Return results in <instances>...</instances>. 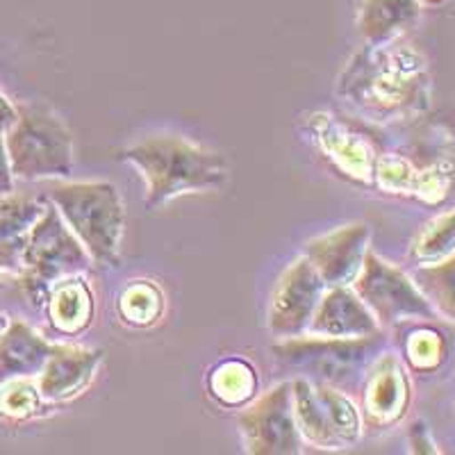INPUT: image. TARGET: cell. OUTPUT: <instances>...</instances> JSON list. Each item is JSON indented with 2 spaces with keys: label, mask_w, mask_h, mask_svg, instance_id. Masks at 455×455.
<instances>
[{
  "label": "cell",
  "mask_w": 455,
  "mask_h": 455,
  "mask_svg": "<svg viewBox=\"0 0 455 455\" xmlns=\"http://www.w3.org/2000/svg\"><path fill=\"white\" fill-rule=\"evenodd\" d=\"M46 205L23 194H0V271L21 274L32 226Z\"/></svg>",
  "instance_id": "cell-17"
},
{
  "label": "cell",
  "mask_w": 455,
  "mask_h": 455,
  "mask_svg": "<svg viewBox=\"0 0 455 455\" xmlns=\"http://www.w3.org/2000/svg\"><path fill=\"white\" fill-rule=\"evenodd\" d=\"M89 253L73 235L60 210L46 205L44 214L32 226L23 253L21 287L35 306H46L48 291L57 280L83 275L89 269Z\"/></svg>",
  "instance_id": "cell-4"
},
{
  "label": "cell",
  "mask_w": 455,
  "mask_h": 455,
  "mask_svg": "<svg viewBox=\"0 0 455 455\" xmlns=\"http://www.w3.org/2000/svg\"><path fill=\"white\" fill-rule=\"evenodd\" d=\"M307 132L341 176L360 185H373L376 162L383 150L363 128L331 112H312L307 116Z\"/></svg>",
  "instance_id": "cell-10"
},
{
  "label": "cell",
  "mask_w": 455,
  "mask_h": 455,
  "mask_svg": "<svg viewBox=\"0 0 455 455\" xmlns=\"http://www.w3.org/2000/svg\"><path fill=\"white\" fill-rule=\"evenodd\" d=\"M326 290L328 284L316 274L310 259L306 255L296 258L280 275L271 294L269 312H267L271 335L280 339H291L307 332Z\"/></svg>",
  "instance_id": "cell-11"
},
{
  "label": "cell",
  "mask_w": 455,
  "mask_h": 455,
  "mask_svg": "<svg viewBox=\"0 0 455 455\" xmlns=\"http://www.w3.org/2000/svg\"><path fill=\"white\" fill-rule=\"evenodd\" d=\"M310 335L321 337H369L380 332V323L371 315L363 299L355 294L353 287H331L326 290L310 321Z\"/></svg>",
  "instance_id": "cell-16"
},
{
  "label": "cell",
  "mask_w": 455,
  "mask_h": 455,
  "mask_svg": "<svg viewBox=\"0 0 455 455\" xmlns=\"http://www.w3.org/2000/svg\"><path fill=\"white\" fill-rule=\"evenodd\" d=\"M421 3H428V5H437V3H444V0H421Z\"/></svg>",
  "instance_id": "cell-31"
},
{
  "label": "cell",
  "mask_w": 455,
  "mask_h": 455,
  "mask_svg": "<svg viewBox=\"0 0 455 455\" xmlns=\"http://www.w3.org/2000/svg\"><path fill=\"white\" fill-rule=\"evenodd\" d=\"M46 410H51V403L46 405L32 378H14L0 385V417L23 421L42 417Z\"/></svg>",
  "instance_id": "cell-25"
},
{
  "label": "cell",
  "mask_w": 455,
  "mask_h": 455,
  "mask_svg": "<svg viewBox=\"0 0 455 455\" xmlns=\"http://www.w3.org/2000/svg\"><path fill=\"white\" fill-rule=\"evenodd\" d=\"M414 283L424 291L437 316L455 321V253L442 262L419 267Z\"/></svg>",
  "instance_id": "cell-22"
},
{
  "label": "cell",
  "mask_w": 455,
  "mask_h": 455,
  "mask_svg": "<svg viewBox=\"0 0 455 455\" xmlns=\"http://www.w3.org/2000/svg\"><path fill=\"white\" fill-rule=\"evenodd\" d=\"M60 344L44 339L23 321H10L0 335V385L14 378H32L42 371Z\"/></svg>",
  "instance_id": "cell-18"
},
{
  "label": "cell",
  "mask_w": 455,
  "mask_h": 455,
  "mask_svg": "<svg viewBox=\"0 0 455 455\" xmlns=\"http://www.w3.org/2000/svg\"><path fill=\"white\" fill-rule=\"evenodd\" d=\"M417 0H367L360 12V32L369 44L392 42L417 19Z\"/></svg>",
  "instance_id": "cell-20"
},
{
  "label": "cell",
  "mask_w": 455,
  "mask_h": 455,
  "mask_svg": "<svg viewBox=\"0 0 455 455\" xmlns=\"http://www.w3.org/2000/svg\"><path fill=\"white\" fill-rule=\"evenodd\" d=\"M408 373L394 353L373 357L363 392V424L371 430H383L403 419L410 408Z\"/></svg>",
  "instance_id": "cell-13"
},
{
  "label": "cell",
  "mask_w": 455,
  "mask_h": 455,
  "mask_svg": "<svg viewBox=\"0 0 455 455\" xmlns=\"http://www.w3.org/2000/svg\"><path fill=\"white\" fill-rule=\"evenodd\" d=\"M3 284H5V275L0 274V287H3Z\"/></svg>",
  "instance_id": "cell-32"
},
{
  "label": "cell",
  "mask_w": 455,
  "mask_h": 455,
  "mask_svg": "<svg viewBox=\"0 0 455 455\" xmlns=\"http://www.w3.org/2000/svg\"><path fill=\"white\" fill-rule=\"evenodd\" d=\"M337 93L367 121L396 124L414 119L430 103L428 64L412 44L401 42V36L369 44L341 71Z\"/></svg>",
  "instance_id": "cell-1"
},
{
  "label": "cell",
  "mask_w": 455,
  "mask_h": 455,
  "mask_svg": "<svg viewBox=\"0 0 455 455\" xmlns=\"http://www.w3.org/2000/svg\"><path fill=\"white\" fill-rule=\"evenodd\" d=\"M164 312V296L150 280H130L119 294V315L125 323L135 328H148L157 323Z\"/></svg>",
  "instance_id": "cell-23"
},
{
  "label": "cell",
  "mask_w": 455,
  "mask_h": 455,
  "mask_svg": "<svg viewBox=\"0 0 455 455\" xmlns=\"http://www.w3.org/2000/svg\"><path fill=\"white\" fill-rule=\"evenodd\" d=\"M351 284L380 326H396L403 321H430L437 316L417 283L394 264L378 258L373 251H367L363 269Z\"/></svg>",
  "instance_id": "cell-7"
},
{
  "label": "cell",
  "mask_w": 455,
  "mask_h": 455,
  "mask_svg": "<svg viewBox=\"0 0 455 455\" xmlns=\"http://www.w3.org/2000/svg\"><path fill=\"white\" fill-rule=\"evenodd\" d=\"M367 223H347L306 243V258L328 287H347L363 269L369 251Z\"/></svg>",
  "instance_id": "cell-14"
},
{
  "label": "cell",
  "mask_w": 455,
  "mask_h": 455,
  "mask_svg": "<svg viewBox=\"0 0 455 455\" xmlns=\"http://www.w3.org/2000/svg\"><path fill=\"white\" fill-rule=\"evenodd\" d=\"M405 360L417 371H433L444 360V339L433 328H414L405 339Z\"/></svg>",
  "instance_id": "cell-26"
},
{
  "label": "cell",
  "mask_w": 455,
  "mask_h": 455,
  "mask_svg": "<svg viewBox=\"0 0 455 455\" xmlns=\"http://www.w3.org/2000/svg\"><path fill=\"white\" fill-rule=\"evenodd\" d=\"M16 119H19V109L0 93V135H5L7 130L16 124Z\"/></svg>",
  "instance_id": "cell-29"
},
{
  "label": "cell",
  "mask_w": 455,
  "mask_h": 455,
  "mask_svg": "<svg viewBox=\"0 0 455 455\" xmlns=\"http://www.w3.org/2000/svg\"><path fill=\"white\" fill-rule=\"evenodd\" d=\"M451 253H455V210L426 223L410 246V258L419 267L442 262Z\"/></svg>",
  "instance_id": "cell-24"
},
{
  "label": "cell",
  "mask_w": 455,
  "mask_h": 455,
  "mask_svg": "<svg viewBox=\"0 0 455 455\" xmlns=\"http://www.w3.org/2000/svg\"><path fill=\"white\" fill-rule=\"evenodd\" d=\"M5 148L14 178H67L73 171V140L67 125L44 108H21L5 132Z\"/></svg>",
  "instance_id": "cell-5"
},
{
  "label": "cell",
  "mask_w": 455,
  "mask_h": 455,
  "mask_svg": "<svg viewBox=\"0 0 455 455\" xmlns=\"http://www.w3.org/2000/svg\"><path fill=\"white\" fill-rule=\"evenodd\" d=\"M243 446L255 455L300 453L303 437L294 414L291 383H280L255 398V403L239 414Z\"/></svg>",
  "instance_id": "cell-9"
},
{
  "label": "cell",
  "mask_w": 455,
  "mask_h": 455,
  "mask_svg": "<svg viewBox=\"0 0 455 455\" xmlns=\"http://www.w3.org/2000/svg\"><path fill=\"white\" fill-rule=\"evenodd\" d=\"M410 444H412L414 453H437L433 440H430L428 428L424 424H414L410 430Z\"/></svg>",
  "instance_id": "cell-28"
},
{
  "label": "cell",
  "mask_w": 455,
  "mask_h": 455,
  "mask_svg": "<svg viewBox=\"0 0 455 455\" xmlns=\"http://www.w3.org/2000/svg\"><path fill=\"white\" fill-rule=\"evenodd\" d=\"M380 337H383L380 332L355 337V339L321 335L291 337V339H283V344H278L274 353L284 363L315 371L310 380H321V383L339 387V380H344L348 371H360L369 357L376 355Z\"/></svg>",
  "instance_id": "cell-8"
},
{
  "label": "cell",
  "mask_w": 455,
  "mask_h": 455,
  "mask_svg": "<svg viewBox=\"0 0 455 455\" xmlns=\"http://www.w3.org/2000/svg\"><path fill=\"white\" fill-rule=\"evenodd\" d=\"M10 326V321H7V316H3L0 315V335H3V332H5V328Z\"/></svg>",
  "instance_id": "cell-30"
},
{
  "label": "cell",
  "mask_w": 455,
  "mask_h": 455,
  "mask_svg": "<svg viewBox=\"0 0 455 455\" xmlns=\"http://www.w3.org/2000/svg\"><path fill=\"white\" fill-rule=\"evenodd\" d=\"M455 180V166L446 157L417 162L403 153H380L373 187L380 192L440 205L449 198Z\"/></svg>",
  "instance_id": "cell-12"
},
{
  "label": "cell",
  "mask_w": 455,
  "mask_h": 455,
  "mask_svg": "<svg viewBox=\"0 0 455 455\" xmlns=\"http://www.w3.org/2000/svg\"><path fill=\"white\" fill-rule=\"evenodd\" d=\"M294 414L300 437L316 449L339 451L363 435V414L339 387L310 378L291 380Z\"/></svg>",
  "instance_id": "cell-6"
},
{
  "label": "cell",
  "mask_w": 455,
  "mask_h": 455,
  "mask_svg": "<svg viewBox=\"0 0 455 455\" xmlns=\"http://www.w3.org/2000/svg\"><path fill=\"white\" fill-rule=\"evenodd\" d=\"M14 192V173L10 166V156L5 148V135H0V194Z\"/></svg>",
  "instance_id": "cell-27"
},
{
  "label": "cell",
  "mask_w": 455,
  "mask_h": 455,
  "mask_svg": "<svg viewBox=\"0 0 455 455\" xmlns=\"http://www.w3.org/2000/svg\"><path fill=\"white\" fill-rule=\"evenodd\" d=\"M146 180V210L185 194L221 189L230 176L226 157L180 135H150L121 153Z\"/></svg>",
  "instance_id": "cell-2"
},
{
  "label": "cell",
  "mask_w": 455,
  "mask_h": 455,
  "mask_svg": "<svg viewBox=\"0 0 455 455\" xmlns=\"http://www.w3.org/2000/svg\"><path fill=\"white\" fill-rule=\"evenodd\" d=\"M48 198L80 239L93 264L116 267L124 237V203L109 182H57Z\"/></svg>",
  "instance_id": "cell-3"
},
{
  "label": "cell",
  "mask_w": 455,
  "mask_h": 455,
  "mask_svg": "<svg viewBox=\"0 0 455 455\" xmlns=\"http://www.w3.org/2000/svg\"><path fill=\"white\" fill-rule=\"evenodd\" d=\"M103 353L89 351V348L60 344L55 353L46 360L39 371L36 387L46 403H62L83 394L93 380V373L99 369Z\"/></svg>",
  "instance_id": "cell-15"
},
{
  "label": "cell",
  "mask_w": 455,
  "mask_h": 455,
  "mask_svg": "<svg viewBox=\"0 0 455 455\" xmlns=\"http://www.w3.org/2000/svg\"><path fill=\"white\" fill-rule=\"evenodd\" d=\"M48 321L52 331L64 337L80 335L92 326L93 294L83 275H68L57 280L48 291Z\"/></svg>",
  "instance_id": "cell-19"
},
{
  "label": "cell",
  "mask_w": 455,
  "mask_h": 455,
  "mask_svg": "<svg viewBox=\"0 0 455 455\" xmlns=\"http://www.w3.org/2000/svg\"><path fill=\"white\" fill-rule=\"evenodd\" d=\"M258 389L255 369L243 360H226L210 373V394L226 408L249 403Z\"/></svg>",
  "instance_id": "cell-21"
}]
</instances>
